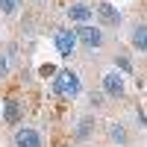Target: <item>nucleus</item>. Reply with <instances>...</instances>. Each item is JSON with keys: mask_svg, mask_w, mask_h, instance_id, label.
<instances>
[{"mask_svg": "<svg viewBox=\"0 0 147 147\" xmlns=\"http://www.w3.org/2000/svg\"><path fill=\"white\" fill-rule=\"evenodd\" d=\"M53 91L62 94V97H74V94L80 91V77L74 71H59L56 77H53Z\"/></svg>", "mask_w": 147, "mask_h": 147, "instance_id": "1", "label": "nucleus"}, {"mask_svg": "<svg viewBox=\"0 0 147 147\" xmlns=\"http://www.w3.org/2000/svg\"><path fill=\"white\" fill-rule=\"evenodd\" d=\"M56 47H59V53H62V56H71L74 47H77V32L59 30V32H56Z\"/></svg>", "mask_w": 147, "mask_h": 147, "instance_id": "2", "label": "nucleus"}, {"mask_svg": "<svg viewBox=\"0 0 147 147\" xmlns=\"http://www.w3.org/2000/svg\"><path fill=\"white\" fill-rule=\"evenodd\" d=\"M77 38H80L85 47H97V44H103V32L94 30V27H80V30H77Z\"/></svg>", "mask_w": 147, "mask_h": 147, "instance_id": "3", "label": "nucleus"}, {"mask_svg": "<svg viewBox=\"0 0 147 147\" xmlns=\"http://www.w3.org/2000/svg\"><path fill=\"white\" fill-rule=\"evenodd\" d=\"M94 12H97V18H100L106 27H118V21H121V15H118V9L115 6H109V3H100V6H94Z\"/></svg>", "mask_w": 147, "mask_h": 147, "instance_id": "4", "label": "nucleus"}, {"mask_svg": "<svg viewBox=\"0 0 147 147\" xmlns=\"http://www.w3.org/2000/svg\"><path fill=\"white\" fill-rule=\"evenodd\" d=\"M15 144L18 147H41V136L35 129H18L15 132Z\"/></svg>", "mask_w": 147, "mask_h": 147, "instance_id": "5", "label": "nucleus"}, {"mask_svg": "<svg viewBox=\"0 0 147 147\" xmlns=\"http://www.w3.org/2000/svg\"><path fill=\"white\" fill-rule=\"evenodd\" d=\"M103 88H106V94L121 97V94H124V80H121L118 74H106V77H103Z\"/></svg>", "mask_w": 147, "mask_h": 147, "instance_id": "6", "label": "nucleus"}, {"mask_svg": "<svg viewBox=\"0 0 147 147\" xmlns=\"http://www.w3.org/2000/svg\"><path fill=\"white\" fill-rule=\"evenodd\" d=\"M3 121L6 124H18L21 121V103L15 100V97H9V100L3 103Z\"/></svg>", "mask_w": 147, "mask_h": 147, "instance_id": "7", "label": "nucleus"}, {"mask_svg": "<svg viewBox=\"0 0 147 147\" xmlns=\"http://www.w3.org/2000/svg\"><path fill=\"white\" fill-rule=\"evenodd\" d=\"M68 15H71V21H88L94 15V9L91 6H68Z\"/></svg>", "mask_w": 147, "mask_h": 147, "instance_id": "8", "label": "nucleus"}, {"mask_svg": "<svg viewBox=\"0 0 147 147\" xmlns=\"http://www.w3.org/2000/svg\"><path fill=\"white\" fill-rule=\"evenodd\" d=\"M132 44H136L138 50H147V27H138L132 32Z\"/></svg>", "mask_w": 147, "mask_h": 147, "instance_id": "9", "label": "nucleus"}, {"mask_svg": "<svg viewBox=\"0 0 147 147\" xmlns=\"http://www.w3.org/2000/svg\"><path fill=\"white\" fill-rule=\"evenodd\" d=\"M0 9H3L6 15H15L18 12V0H0Z\"/></svg>", "mask_w": 147, "mask_h": 147, "instance_id": "10", "label": "nucleus"}, {"mask_svg": "<svg viewBox=\"0 0 147 147\" xmlns=\"http://www.w3.org/2000/svg\"><path fill=\"white\" fill-rule=\"evenodd\" d=\"M109 136H112L115 141H124L127 136H124V129H121V127H112V129H109Z\"/></svg>", "mask_w": 147, "mask_h": 147, "instance_id": "11", "label": "nucleus"}, {"mask_svg": "<svg viewBox=\"0 0 147 147\" xmlns=\"http://www.w3.org/2000/svg\"><path fill=\"white\" fill-rule=\"evenodd\" d=\"M50 74H56V68H53V65H44V68H41V77H50Z\"/></svg>", "mask_w": 147, "mask_h": 147, "instance_id": "12", "label": "nucleus"}, {"mask_svg": "<svg viewBox=\"0 0 147 147\" xmlns=\"http://www.w3.org/2000/svg\"><path fill=\"white\" fill-rule=\"evenodd\" d=\"M3 74H6V59L0 56V77H3Z\"/></svg>", "mask_w": 147, "mask_h": 147, "instance_id": "13", "label": "nucleus"}]
</instances>
